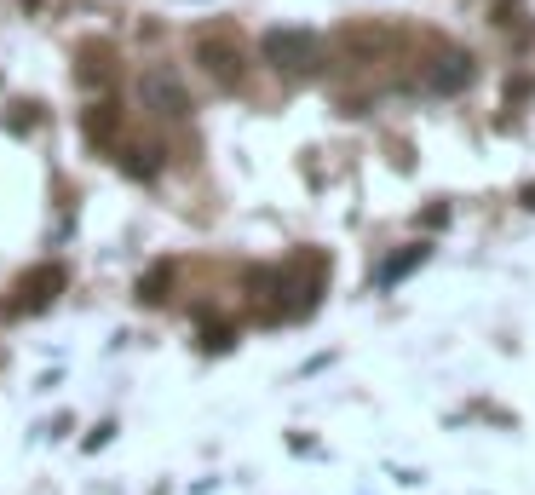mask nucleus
Masks as SVG:
<instances>
[{
	"label": "nucleus",
	"instance_id": "nucleus-12",
	"mask_svg": "<svg viewBox=\"0 0 535 495\" xmlns=\"http://www.w3.org/2000/svg\"><path fill=\"white\" fill-rule=\"evenodd\" d=\"M81 81H87V87H104V81H110V58H104V52H87V58H81Z\"/></svg>",
	"mask_w": 535,
	"mask_h": 495
},
{
	"label": "nucleus",
	"instance_id": "nucleus-8",
	"mask_svg": "<svg viewBox=\"0 0 535 495\" xmlns=\"http://www.w3.org/2000/svg\"><path fill=\"white\" fill-rule=\"evenodd\" d=\"M397 35L392 29H374V24H363V29H346V52L351 58H374V52H386Z\"/></svg>",
	"mask_w": 535,
	"mask_h": 495
},
{
	"label": "nucleus",
	"instance_id": "nucleus-3",
	"mask_svg": "<svg viewBox=\"0 0 535 495\" xmlns=\"http://www.w3.org/2000/svg\"><path fill=\"white\" fill-rule=\"evenodd\" d=\"M196 64L219 81V87H236L242 81V47L231 35H196Z\"/></svg>",
	"mask_w": 535,
	"mask_h": 495
},
{
	"label": "nucleus",
	"instance_id": "nucleus-6",
	"mask_svg": "<svg viewBox=\"0 0 535 495\" xmlns=\"http://www.w3.org/2000/svg\"><path fill=\"white\" fill-rule=\"evenodd\" d=\"M426 260H432V242H409L403 254H392V260L380 265V277H374V283H380V288H397L403 277H415Z\"/></svg>",
	"mask_w": 535,
	"mask_h": 495
},
{
	"label": "nucleus",
	"instance_id": "nucleus-7",
	"mask_svg": "<svg viewBox=\"0 0 535 495\" xmlns=\"http://www.w3.org/2000/svg\"><path fill=\"white\" fill-rule=\"evenodd\" d=\"M116 127H121L116 104H87V116H81V133H87L93 144H110V139H116Z\"/></svg>",
	"mask_w": 535,
	"mask_h": 495
},
{
	"label": "nucleus",
	"instance_id": "nucleus-4",
	"mask_svg": "<svg viewBox=\"0 0 535 495\" xmlns=\"http://www.w3.org/2000/svg\"><path fill=\"white\" fill-rule=\"evenodd\" d=\"M58 294H64V271L58 265H35V271L18 277V311H47Z\"/></svg>",
	"mask_w": 535,
	"mask_h": 495
},
{
	"label": "nucleus",
	"instance_id": "nucleus-10",
	"mask_svg": "<svg viewBox=\"0 0 535 495\" xmlns=\"http://www.w3.org/2000/svg\"><path fill=\"white\" fill-rule=\"evenodd\" d=\"M127 173H133V179H156V167H162V150H127Z\"/></svg>",
	"mask_w": 535,
	"mask_h": 495
},
{
	"label": "nucleus",
	"instance_id": "nucleus-2",
	"mask_svg": "<svg viewBox=\"0 0 535 495\" xmlns=\"http://www.w3.org/2000/svg\"><path fill=\"white\" fill-rule=\"evenodd\" d=\"M259 52H265V64H277V70H288V75L317 70V35H311V29H265Z\"/></svg>",
	"mask_w": 535,
	"mask_h": 495
},
{
	"label": "nucleus",
	"instance_id": "nucleus-11",
	"mask_svg": "<svg viewBox=\"0 0 535 495\" xmlns=\"http://www.w3.org/2000/svg\"><path fill=\"white\" fill-rule=\"evenodd\" d=\"M202 346H208V352H231L236 329H231V323H208V329H202Z\"/></svg>",
	"mask_w": 535,
	"mask_h": 495
},
{
	"label": "nucleus",
	"instance_id": "nucleus-15",
	"mask_svg": "<svg viewBox=\"0 0 535 495\" xmlns=\"http://www.w3.org/2000/svg\"><path fill=\"white\" fill-rule=\"evenodd\" d=\"M524 208L535 213V179H530V185H524Z\"/></svg>",
	"mask_w": 535,
	"mask_h": 495
},
{
	"label": "nucleus",
	"instance_id": "nucleus-9",
	"mask_svg": "<svg viewBox=\"0 0 535 495\" xmlns=\"http://www.w3.org/2000/svg\"><path fill=\"white\" fill-rule=\"evenodd\" d=\"M173 277H179V271H173V265H150V271H144V277H139V300H144V306H162V300H167V294H173Z\"/></svg>",
	"mask_w": 535,
	"mask_h": 495
},
{
	"label": "nucleus",
	"instance_id": "nucleus-14",
	"mask_svg": "<svg viewBox=\"0 0 535 495\" xmlns=\"http://www.w3.org/2000/svg\"><path fill=\"white\" fill-rule=\"evenodd\" d=\"M530 93H535L530 75H512V81H507V104H518V98H530Z\"/></svg>",
	"mask_w": 535,
	"mask_h": 495
},
{
	"label": "nucleus",
	"instance_id": "nucleus-1",
	"mask_svg": "<svg viewBox=\"0 0 535 495\" xmlns=\"http://www.w3.org/2000/svg\"><path fill=\"white\" fill-rule=\"evenodd\" d=\"M139 104L156 110V116H167V121H179V116H190V87L179 81V70L150 64V70L139 75Z\"/></svg>",
	"mask_w": 535,
	"mask_h": 495
},
{
	"label": "nucleus",
	"instance_id": "nucleus-5",
	"mask_svg": "<svg viewBox=\"0 0 535 495\" xmlns=\"http://www.w3.org/2000/svg\"><path fill=\"white\" fill-rule=\"evenodd\" d=\"M472 58L466 52H438L432 64H426V93H466L472 87Z\"/></svg>",
	"mask_w": 535,
	"mask_h": 495
},
{
	"label": "nucleus",
	"instance_id": "nucleus-13",
	"mask_svg": "<svg viewBox=\"0 0 535 495\" xmlns=\"http://www.w3.org/2000/svg\"><path fill=\"white\" fill-rule=\"evenodd\" d=\"M420 225H426V231L449 225V202H432V208H420Z\"/></svg>",
	"mask_w": 535,
	"mask_h": 495
}]
</instances>
